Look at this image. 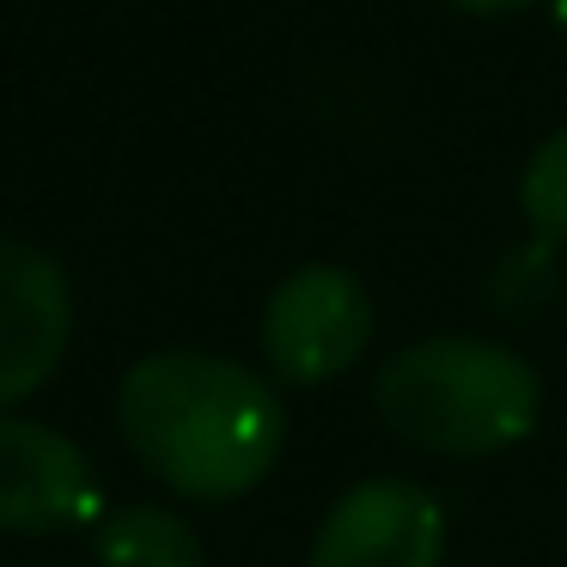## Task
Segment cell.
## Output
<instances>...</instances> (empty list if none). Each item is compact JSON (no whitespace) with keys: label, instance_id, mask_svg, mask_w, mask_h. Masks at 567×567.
<instances>
[{"label":"cell","instance_id":"obj_9","mask_svg":"<svg viewBox=\"0 0 567 567\" xmlns=\"http://www.w3.org/2000/svg\"><path fill=\"white\" fill-rule=\"evenodd\" d=\"M555 245H530V250H513V257L501 262V275H494V311L501 318H537L543 306H549L555 293Z\"/></svg>","mask_w":567,"mask_h":567},{"label":"cell","instance_id":"obj_7","mask_svg":"<svg viewBox=\"0 0 567 567\" xmlns=\"http://www.w3.org/2000/svg\"><path fill=\"white\" fill-rule=\"evenodd\" d=\"M92 561L99 567H202V530L165 501H123L104 506L92 525Z\"/></svg>","mask_w":567,"mask_h":567},{"label":"cell","instance_id":"obj_6","mask_svg":"<svg viewBox=\"0 0 567 567\" xmlns=\"http://www.w3.org/2000/svg\"><path fill=\"white\" fill-rule=\"evenodd\" d=\"M74 342V281L31 238H0V415L38 396Z\"/></svg>","mask_w":567,"mask_h":567},{"label":"cell","instance_id":"obj_8","mask_svg":"<svg viewBox=\"0 0 567 567\" xmlns=\"http://www.w3.org/2000/svg\"><path fill=\"white\" fill-rule=\"evenodd\" d=\"M518 208L543 245L567 250V123L530 147L525 172H518Z\"/></svg>","mask_w":567,"mask_h":567},{"label":"cell","instance_id":"obj_11","mask_svg":"<svg viewBox=\"0 0 567 567\" xmlns=\"http://www.w3.org/2000/svg\"><path fill=\"white\" fill-rule=\"evenodd\" d=\"M549 13H555V31H561V43H567V0H549Z\"/></svg>","mask_w":567,"mask_h":567},{"label":"cell","instance_id":"obj_4","mask_svg":"<svg viewBox=\"0 0 567 567\" xmlns=\"http://www.w3.org/2000/svg\"><path fill=\"white\" fill-rule=\"evenodd\" d=\"M104 518V476L62 427L38 415H0V530L68 537Z\"/></svg>","mask_w":567,"mask_h":567},{"label":"cell","instance_id":"obj_3","mask_svg":"<svg viewBox=\"0 0 567 567\" xmlns=\"http://www.w3.org/2000/svg\"><path fill=\"white\" fill-rule=\"evenodd\" d=\"M379 311L354 269L342 262H299L293 275L269 287L257 323V348L269 379L293 384V391H318L336 384L367 360Z\"/></svg>","mask_w":567,"mask_h":567},{"label":"cell","instance_id":"obj_1","mask_svg":"<svg viewBox=\"0 0 567 567\" xmlns=\"http://www.w3.org/2000/svg\"><path fill=\"white\" fill-rule=\"evenodd\" d=\"M128 457L177 501L226 506L275 476L287 409L269 372L214 348H153L116 384Z\"/></svg>","mask_w":567,"mask_h":567},{"label":"cell","instance_id":"obj_2","mask_svg":"<svg viewBox=\"0 0 567 567\" xmlns=\"http://www.w3.org/2000/svg\"><path fill=\"white\" fill-rule=\"evenodd\" d=\"M372 415L391 440L433 457H501L543 421V379L488 336H427L372 372Z\"/></svg>","mask_w":567,"mask_h":567},{"label":"cell","instance_id":"obj_10","mask_svg":"<svg viewBox=\"0 0 567 567\" xmlns=\"http://www.w3.org/2000/svg\"><path fill=\"white\" fill-rule=\"evenodd\" d=\"M445 7H457V13H470V19H506V13H518V7H530V0H445Z\"/></svg>","mask_w":567,"mask_h":567},{"label":"cell","instance_id":"obj_5","mask_svg":"<svg viewBox=\"0 0 567 567\" xmlns=\"http://www.w3.org/2000/svg\"><path fill=\"white\" fill-rule=\"evenodd\" d=\"M445 506L409 476H367L342 488L311 537L306 567H440Z\"/></svg>","mask_w":567,"mask_h":567}]
</instances>
